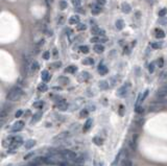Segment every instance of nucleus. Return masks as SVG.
Returning a JSON list of instances; mask_svg holds the SVG:
<instances>
[{"label":"nucleus","instance_id":"1","mask_svg":"<svg viewBox=\"0 0 167 166\" xmlns=\"http://www.w3.org/2000/svg\"><path fill=\"white\" fill-rule=\"evenodd\" d=\"M23 94L22 89L19 87H14L13 89H10V91L8 94V99L10 100V102H16L18 100Z\"/></svg>","mask_w":167,"mask_h":166},{"label":"nucleus","instance_id":"2","mask_svg":"<svg viewBox=\"0 0 167 166\" xmlns=\"http://www.w3.org/2000/svg\"><path fill=\"white\" fill-rule=\"evenodd\" d=\"M61 156L62 158L65 160V161H75L77 156L76 154L72 150H61Z\"/></svg>","mask_w":167,"mask_h":166},{"label":"nucleus","instance_id":"3","mask_svg":"<svg viewBox=\"0 0 167 166\" xmlns=\"http://www.w3.org/2000/svg\"><path fill=\"white\" fill-rule=\"evenodd\" d=\"M130 88V82H125L123 86H121L120 88L118 89V91H117V96L120 97V98L125 97V96L128 95Z\"/></svg>","mask_w":167,"mask_h":166},{"label":"nucleus","instance_id":"4","mask_svg":"<svg viewBox=\"0 0 167 166\" xmlns=\"http://www.w3.org/2000/svg\"><path fill=\"white\" fill-rule=\"evenodd\" d=\"M82 102H84V98L77 97L76 99H74L73 102L69 104V109H68V110H69V111H76V110H78L80 106H82Z\"/></svg>","mask_w":167,"mask_h":166},{"label":"nucleus","instance_id":"5","mask_svg":"<svg viewBox=\"0 0 167 166\" xmlns=\"http://www.w3.org/2000/svg\"><path fill=\"white\" fill-rule=\"evenodd\" d=\"M24 126V122L22 120H19V121H16L14 124H13V128H10V132L12 133H16V132H19L23 128Z\"/></svg>","mask_w":167,"mask_h":166},{"label":"nucleus","instance_id":"6","mask_svg":"<svg viewBox=\"0 0 167 166\" xmlns=\"http://www.w3.org/2000/svg\"><path fill=\"white\" fill-rule=\"evenodd\" d=\"M167 96V84H165L163 87L160 88V90L157 92V97L158 98H164Z\"/></svg>","mask_w":167,"mask_h":166},{"label":"nucleus","instance_id":"7","mask_svg":"<svg viewBox=\"0 0 167 166\" xmlns=\"http://www.w3.org/2000/svg\"><path fill=\"white\" fill-rule=\"evenodd\" d=\"M56 108H58L60 111H66V110L69 109V104L66 102V100L63 99V100H61V102H58L56 104Z\"/></svg>","mask_w":167,"mask_h":166},{"label":"nucleus","instance_id":"8","mask_svg":"<svg viewBox=\"0 0 167 166\" xmlns=\"http://www.w3.org/2000/svg\"><path fill=\"white\" fill-rule=\"evenodd\" d=\"M91 32L96 36V37H99V36H104V29H101V28H99L98 26H92L91 27Z\"/></svg>","mask_w":167,"mask_h":166},{"label":"nucleus","instance_id":"9","mask_svg":"<svg viewBox=\"0 0 167 166\" xmlns=\"http://www.w3.org/2000/svg\"><path fill=\"white\" fill-rule=\"evenodd\" d=\"M89 78H90V74H89L87 71H82V72H80L78 74V76H77V80H78V82H86L88 80Z\"/></svg>","mask_w":167,"mask_h":166},{"label":"nucleus","instance_id":"10","mask_svg":"<svg viewBox=\"0 0 167 166\" xmlns=\"http://www.w3.org/2000/svg\"><path fill=\"white\" fill-rule=\"evenodd\" d=\"M163 109H164V106L160 104H152L148 106V111L150 112H157V111H161Z\"/></svg>","mask_w":167,"mask_h":166},{"label":"nucleus","instance_id":"11","mask_svg":"<svg viewBox=\"0 0 167 166\" xmlns=\"http://www.w3.org/2000/svg\"><path fill=\"white\" fill-rule=\"evenodd\" d=\"M80 130V124H78V123H74V124H72V126H70V130H69V132L72 134V135H74V134H76L77 132H78Z\"/></svg>","mask_w":167,"mask_h":166},{"label":"nucleus","instance_id":"12","mask_svg":"<svg viewBox=\"0 0 167 166\" xmlns=\"http://www.w3.org/2000/svg\"><path fill=\"white\" fill-rule=\"evenodd\" d=\"M41 117H42V112H38V113L34 114L32 120H30V124H34V123H36V122H38V121L41 119Z\"/></svg>","mask_w":167,"mask_h":166},{"label":"nucleus","instance_id":"13","mask_svg":"<svg viewBox=\"0 0 167 166\" xmlns=\"http://www.w3.org/2000/svg\"><path fill=\"white\" fill-rule=\"evenodd\" d=\"M121 10H122L123 13H125V14H128V13H130V10H132V8H130V5L128 3H126V2H123L121 4Z\"/></svg>","mask_w":167,"mask_h":166},{"label":"nucleus","instance_id":"14","mask_svg":"<svg viewBox=\"0 0 167 166\" xmlns=\"http://www.w3.org/2000/svg\"><path fill=\"white\" fill-rule=\"evenodd\" d=\"M91 43H104V42H106V39H104V38H101V37H93L91 40Z\"/></svg>","mask_w":167,"mask_h":166},{"label":"nucleus","instance_id":"15","mask_svg":"<svg viewBox=\"0 0 167 166\" xmlns=\"http://www.w3.org/2000/svg\"><path fill=\"white\" fill-rule=\"evenodd\" d=\"M137 138H138V135H133V138H132V140H130V147H132V150H136V147H137Z\"/></svg>","mask_w":167,"mask_h":166},{"label":"nucleus","instance_id":"16","mask_svg":"<svg viewBox=\"0 0 167 166\" xmlns=\"http://www.w3.org/2000/svg\"><path fill=\"white\" fill-rule=\"evenodd\" d=\"M51 78V76L49 74V72L47 70H43L42 71V80H43L44 82H49Z\"/></svg>","mask_w":167,"mask_h":166},{"label":"nucleus","instance_id":"17","mask_svg":"<svg viewBox=\"0 0 167 166\" xmlns=\"http://www.w3.org/2000/svg\"><path fill=\"white\" fill-rule=\"evenodd\" d=\"M98 85H99V88L101 89V90H106V89L110 87L108 80H100V82H98Z\"/></svg>","mask_w":167,"mask_h":166},{"label":"nucleus","instance_id":"18","mask_svg":"<svg viewBox=\"0 0 167 166\" xmlns=\"http://www.w3.org/2000/svg\"><path fill=\"white\" fill-rule=\"evenodd\" d=\"M69 23H70V24H80V17L77 15L72 16L69 19Z\"/></svg>","mask_w":167,"mask_h":166},{"label":"nucleus","instance_id":"19","mask_svg":"<svg viewBox=\"0 0 167 166\" xmlns=\"http://www.w3.org/2000/svg\"><path fill=\"white\" fill-rule=\"evenodd\" d=\"M94 51L96 52V53H102L104 51V47L101 45V44H96L94 46Z\"/></svg>","mask_w":167,"mask_h":166},{"label":"nucleus","instance_id":"20","mask_svg":"<svg viewBox=\"0 0 167 166\" xmlns=\"http://www.w3.org/2000/svg\"><path fill=\"white\" fill-rule=\"evenodd\" d=\"M36 145V140H28L24 143V147L26 150H30L32 146Z\"/></svg>","mask_w":167,"mask_h":166},{"label":"nucleus","instance_id":"21","mask_svg":"<svg viewBox=\"0 0 167 166\" xmlns=\"http://www.w3.org/2000/svg\"><path fill=\"white\" fill-rule=\"evenodd\" d=\"M98 72L101 75H104V74L108 73V68H106L104 65H99L98 66Z\"/></svg>","mask_w":167,"mask_h":166},{"label":"nucleus","instance_id":"22","mask_svg":"<svg viewBox=\"0 0 167 166\" xmlns=\"http://www.w3.org/2000/svg\"><path fill=\"white\" fill-rule=\"evenodd\" d=\"M93 142L95 143V145H97V146H100V145H102L104 143V140L101 139L99 136H96V137H94L93 138Z\"/></svg>","mask_w":167,"mask_h":166},{"label":"nucleus","instance_id":"23","mask_svg":"<svg viewBox=\"0 0 167 166\" xmlns=\"http://www.w3.org/2000/svg\"><path fill=\"white\" fill-rule=\"evenodd\" d=\"M76 71H77V67L74 66V65H71V66H69L65 69V72H68V73H74Z\"/></svg>","mask_w":167,"mask_h":166},{"label":"nucleus","instance_id":"24","mask_svg":"<svg viewBox=\"0 0 167 166\" xmlns=\"http://www.w3.org/2000/svg\"><path fill=\"white\" fill-rule=\"evenodd\" d=\"M91 126H92V119H91V118H89V119L86 121L85 126H84V131H85V132H87L88 130H90Z\"/></svg>","mask_w":167,"mask_h":166},{"label":"nucleus","instance_id":"25","mask_svg":"<svg viewBox=\"0 0 167 166\" xmlns=\"http://www.w3.org/2000/svg\"><path fill=\"white\" fill-rule=\"evenodd\" d=\"M101 5H95V6H93L92 8V13H93V15H97V14H99L100 12H101Z\"/></svg>","mask_w":167,"mask_h":166},{"label":"nucleus","instance_id":"26","mask_svg":"<svg viewBox=\"0 0 167 166\" xmlns=\"http://www.w3.org/2000/svg\"><path fill=\"white\" fill-rule=\"evenodd\" d=\"M123 27H124V22H123V20H121V19L117 20V21H116V28L119 29V30H121V29H123Z\"/></svg>","mask_w":167,"mask_h":166},{"label":"nucleus","instance_id":"27","mask_svg":"<svg viewBox=\"0 0 167 166\" xmlns=\"http://www.w3.org/2000/svg\"><path fill=\"white\" fill-rule=\"evenodd\" d=\"M156 37L158 39H163L165 37V32L162 29H156Z\"/></svg>","mask_w":167,"mask_h":166},{"label":"nucleus","instance_id":"28","mask_svg":"<svg viewBox=\"0 0 167 166\" xmlns=\"http://www.w3.org/2000/svg\"><path fill=\"white\" fill-rule=\"evenodd\" d=\"M47 89H48V87H47V85H45L44 82H42V84H40L38 86V90L41 91V92H45L47 91Z\"/></svg>","mask_w":167,"mask_h":166},{"label":"nucleus","instance_id":"29","mask_svg":"<svg viewBox=\"0 0 167 166\" xmlns=\"http://www.w3.org/2000/svg\"><path fill=\"white\" fill-rule=\"evenodd\" d=\"M82 64L84 65H93L94 64V60L92 58H87L85 60L82 61Z\"/></svg>","mask_w":167,"mask_h":166},{"label":"nucleus","instance_id":"30","mask_svg":"<svg viewBox=\"0 0 167 166\" xmlns=\"http://www.w3.org/2000/svg\"><path fill=\"white\" fill-rule=\"evenodd\" d=\"M158 22H159V24H161V25H166L167 24V17H160Z\"/></svg>","mask_w":167,"mask_h":166},{"label":"nucleus","instance_id":"31","mask_svg":"<svg viewBox=\"0 0 167 166\" xmlns=\"http://www.w3.org/2000/svg\"><path fill=\"white\" fill-rule=\"evenodd\" d=\"M58 82H61V84H68L69 78H67L66 76H60V78H58Z\"/></svg>","mask_w":167,"mask_h":166},{"label":"nucleus","instance_id":"32","mask_svg":"<svg viewBox=\"0 0 167 166\" xmlns=\"http://www.w3.org/2000/svg\"><path fill=\"white\" fill-rule=\"evenodd\" d=\"M108 82H109L110 87H114V86L116 85V82H117V78H116V76H114V78H111Z\"/></svg>","mask_w":167,"mask_h":166},{"label":"nucleus","instance_id":"33","mask_svg":"<svg viewBox=\"0 0 167 166\" xmlns=\"http://www.w3.org/2000/svg\"><path fill=\"white\" fill-rule=\"evenodd\" d=\"M121 166H132V162H130V160H128V159L125 158V159L122 160Z\"/></svg>","mask_w":167,"mask_h":166},{"label":"nucleus","instance_id":"34","mask_svg":"<svg viewBox=\"0 0 167 166\" xmlns=\"http://www.w3.org/2000/svg\"><path fill=\"white\" fill-rule=\"evenodd\" d=\"M162 43L161 42H157V43H152V47L154 49H160L161 47H162Z\"/></svg>","mask_w":167,"mask_h":166},{"label":"nucleus","instance_id":"35","mask_svg":"<svg viewBox=\"0 0 167 166\" xmlns=\"http://www.w3.org/2000/svg\"><path fill=\"white\" fill-rule=\"evenodd\" d=\"M66 8H67V2H66V1H64V0L60 1V8H61L62 10H64Z\"/></svg>","mask_w":167,"mask_h":166},{"label":"nucleus","instance_id":"36","mask_svg":"<svg viewBox=\"0 0 167 166\" xmlns=\"http://www.w3.org/2000/svg\"><path fill=\"white\" fill-rule=\"evenodd\" d=\"M38 69H39V64L36 62V61H34L32 64V72H34V71H36V70H38Z\"/></svg>","mask_w":167,"mask_h":166},{"label":"nucleus","instance_id":"37","mask_svg":"<svg viewBox=\"0 0 167 166\" xmlns=\"http://www.w3.org/2000/svg\"><path fill=\"white\" fill-rule=\"evenodd\" d=\"M120 156H121V152H118V155L115 157L114 161H113V163H112V165H113V166H114V165H116V164L118 163V161H119V158H120Z\"/></svg>","mask_w":167,"mask_h":166},{"label":"nucleus","instance_id":"38","mask_svg":"<svg viewBox=\"0 0 167 166\" xmlns=\"http://www.w3.org/2000/svg\"><path fill=\"white\" fill-rule=\"evenodd\" d=\"M43 104H44V102H42V100H40V102H34V108H42V106H43Z\"/></svg>","mask_w":167,"mask_h":166},{"label":"nucleus","instance_id":"39","mask_svg":"<svg viewBox=\"0 0 167 166\" xmlns=\"http://www.w3.org/2000/svg\"><path fill=\"white\" fill-rule=\"evenodd\" d=\"M80 51L82 53H88L89 52V47L88 46H80Z\"/></svg>","mask_w":167,"mask_h":166},{"label":"nucleus","instance_id":"40","mask_svg":"<svg viewBox=\"0 0 167 166\" xmlns=\"http://www.w3.org/2000/svg\"><path fill=\"white\" fill-rule=\"evenodd\" d=\"M88 114H89V111L87 110V109H84L82 111H80V117H87L88 116Z\"/></svg>","mask_w":167,"mask_h":166},{"label":"nucleus","instance_id":"41","mask_svg":"<svg viewBox=\"0 0 167 166\" xmlns=\"http://www.w3.org/2000/svg\"><path fill=\"white\" fill-rule=\"evenodd\" d=\"M13 142H17V143H21L22 142V138L20 136H16V137H13Z\"/></svg>","mask_w":167,"mask_h":166},{"label":"nucleus","instance_id":"42","mask_svg":"<svg viewBox=\"0 0 167 166\" xmlns=\"http://www.w3.org/2000/svg\"><path fill=\"white\" fill-rule=\"evenodd\" d=\"M87 28L86 24H77V30H85V29Z\"/></svg>","mask_w":167,"mask_h":166},{"label":"nucleus","instance_id":"43","mask_svg":"<svg viewBox=\"0 0 167 166\" xmlns=\"http://www.w3.org/2000/svg\"><path fill=\"white\" fill-rule=\"evenodd\" d=\"M49 58H50V52L49 51H45L43 53V58H44V60H49Z\"/></svg>","mask_w":167,"mask_h":166},{"label":"nucleus","instance_id":"44","mask_svg":"<svg viewBox=\"0 0 167 166\" xmlns=\"http://www.w3.org/2000/svg\"><path fill=\"white\" fill-rule=\"evenodd\" d=\"M158 66L160 68H162L164 66V60H163V58H160L159 60H158Z\"/></svg>","mask_w":167,"mask_h":166},{"label":"nucleus","instance_id":"45","mask_svg":"<svg viewBox=\"0 0 167 166\" xmlns=\"http://www.w3.org/2000/svg\"><path fill=\"white\" fill-rule=\"evenodd\" d=\"M71 1H72V4L74 5V6H77V8H78L80 5L82 0H71Z\"/></svg>","mask_w":167,"mask_h":166},{"label":"nucleus","instance_id":"46","mask_svg":"<svg viewBox=\"0 0 167 166\" xmlns=\"http://www.w3.org/2000/svg\"><path fill=\"white\" fill-rule=\"evenodd\" d=\"M167 14V10L166 8H163V10H161L159 12V16L160 17H165V15Z\"/></svg>","mask_w":167,"mask_h":166},{"label":"nucleus","instance_id":"47","mask_svg":"<svg viewBox=\"0 0 167 166\" xmlns=\"http://www.w3.org/2000/svg\"><path fill=\"white\" fill-rule=\"evenodd\" d=\"M148 71H150V73H152L154 71V63L150 64V66H148Z\"/></svg>","mask_w":167,"mask_h":166},{"label":"nucleus","instance_id":"48","mask_svg":"<svg viewBox=\"0 0 167 166\" xmlns=\"http://www.w3.org/2000/svg\"><path fill=\"white\" fill-rule=\"evenodd\" d=\"M93 165H94V166H104L102 163H101L99 160H96V159H95L94 161H93Z\"/></svg>","mask_w":167,"mask_h":166},{"label":"nucleus","instance_id":"49","mask_svg":"<svg viewBox=\"0 0 167 166\" xmlns=\"http://www.w3.org/2000/svg\"><path fill=\"white\" fill-rule=\"evenodd\" d=\"M74 162L75 163H84V162H85V159H84L82 157H77Z\"/></svg>","mask_w":167,"mask_h":166},{"label":"nucleus","instance_id":"50","mask_svg":"<svg viewBox=\"0 0 167 166\" xmlns=\"http://www.w3.org/2000/svg\"><path fill=\"white\" fill-rule=\"evenodd\" d=\"M136 112L138 114H141V113H143L144 112V109L142 108V106H136Z\"/></svg>","mask_w":167,"mask_h":166},{"label":"nucleus","instance_id":"51","mask_svg":"<svg viewBox=\"0 0 167 166\" xmlns=\"http://www.w3.org/2000/svg\"><path fill=\"white\" fill-rule=\"evenodd\" d=\"M148 92H150L148 90H145V92L142 94V98H141V102H143V100H144V99H145V98L147 97V95H148Z\"/></svg>","mask_w":167,"mask_h":166},{"label":"nucleus","instance_id":"52","mask_svg":"<svg viewBox=\"0 0 167 166\" xmlns=\"http://www.w3.org/2000/svg\"><path fill=\"white\" fill-rule=\"evenodd\" d=\"M22 114H23V111H22V110H18V111L16 112L15 116H16V118H19L20 116H22Z\"/></svg>","mask_w":167,"mask_h":166},{"label":"nucleus","instance_id":"53","mask_svg":"<svg viewBox=\"0 0 167 166\" xmlns=\"http://www.w3.org/2000/svg\"><path fill=\"white\" fill-rule=\"evenodd\" d=\"M56 21H58V24H62V23L64 22V17L61 15V16H58V19H56Z\"/></svg>","mask_w":167,"mask_h":166},{"label":"nucleus","instance_id":"54","mask_svg":"<svg viewBox=\"0 0 167 166\" xmlns=\"http://www.w3.org/2000/svg\"><path fill=\"white\" fill-rule=\"evenodd\" d=\"M34 152H29V154H27L26 156H24V160H28L29 158H32V157L34 156Z\"/></svg>","mask_w":167,"mask_h":166},{"label":"nucleus","instance_id":"55","mask_svg":"<svg viewBox=\"0 0 167 166\" xmlns=\"http://www.w3.org/2000/svg\"><path fill=\"white\" fill-rule=\"evenodd\" d=\"M96 1L99 5H104L106 4V0H96Z\"/></svg>","mask_w":167,"mask_h":166},{"label":"nucleus","instance_id":"56","mask_svg":"<svg viewBox=\"0 0 167 166\" xmlns=\"http://www.w3.org/2000/svg\"><path fill=\"white\" fill-rule=\"evenodd\" d=\"M61 65H62V63H61V62H58V63L52 64V66H53V67H56V68H58V67H61Z\"/></svg>","mask_w":167,"mask_h":166},{"label":"nucleus","instance_id":"57","mask_svg":"<svg viewBox=\"0 0 167 166\" xmlns=\"http://www.w3.org/2000/svg\"><path fill=\"white\" fill-rule=\"evenodd\" d=\"M87 110H88V111H95V106H94L93 104H92V106H89Z\"/></svg>","mask_w":167,"mask_h":166},{"label":"nucleus","instance_id":"58","mask_svg":"<svg viewBox=\"0 0 167 166\" xmlns=\"http://www.w3.org/2000/svg\"><path fill=\"white\" fill-rule=\"evenodd\" d=\"M146 1H147L148 3H150V4H154V2H156V0H146Z\"/></svg>","mask_w":167,"mask_h":166},{"label":"nucleus","instance_id":"59","mask_svg":"<svg viewBox=\"0 0 167 166\" xmlns=\"http://www.w3.org/2000/svg\"><path fill=\"white\" fill-rule=\"evenodd\" d=\"M53 89H54V90H62L61 87H53Z\"/></svg>","mask_w":167,"mask_h":166},{"label":"nucleus","instance_id":"60","mask_svg":"<svg viewBox=\"0 0 167 166\" xmlns=\"http://www.w3.org/2000/svg\"><path fill=\"white\" fill-rule=\"evenodd\" d=\"M8 166H13V165H12V164H8Z\"/></svg>","mask_w":167,"mask_h":166}]
</instances>
